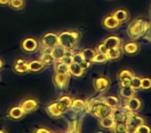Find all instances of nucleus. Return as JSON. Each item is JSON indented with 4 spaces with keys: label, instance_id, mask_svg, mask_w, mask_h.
I'll return each instance as SVG.
<instances>
[{
    "label": "nucleus",
    "instance_id": "41",
    "mask_svg": "<svg viewBox=\"0 0 151 133\" xmlns=\"http://www.w3.org/2000/svg\"><path fill=\"white\" fill-rule=\"evenodd\" d=\"M95 50H96V52H101V53H106L107 54V52H108V47L106 46L105 44H104L103 42L101 43V44H99L97 45V47L95 48Z\"/></svg>",
    "mask_w": 151,
    "mask_h": 133
},
{
    "label": "nucleus",
    "instance_id": "26",
    "mask_svg": "<svg viewBox=\"0 0 151 133\" xmlns=\"http://www.w3.org/2000/svg\"><path fill=\"white\" fill-rule=\"evenodd\" d=\"M66 52L67 51L65 50L64 48H63L61 45H57V46H55L54 48L51 50V53H52V55H53V57H54V59H55V61H58V60H60L61 58H62L63 56H64L65 54H66Z\"/></svg>",
    "mask_w": 151,
    "mask_h": 133
},
{
    "label": "nucleus",
    "instance_id": "28",
    "mask_svg": "<svg viewBox=\"0 0 151 133\" xmlns=\"http://www.w3.org/2000/svg\"><path fill=\"white\" fill-rule=\"evenodd\" d=\"M114 121H113V118L111 116H105L103 118H99V127H101L103 129H106V130H111L112 127L114 126Z\"/></svg>",
    "mask_w": 151,
    "mask_h": 133
},
{
    "label": "nucleus",
    "instance_id": "19",
    "mask_svg": "<svg viewBox=\"0 0 151 133\" xmlns=\"http://www.w3.org/2000/svg\"><path fill=\"white\" fill-rule=\"evenodd\" d=\"M28 68H29V73H38L44 71L47 68V65L40 59H33L28 61Z\"/></svg>",
    "mask_w": 151,
    "mask_h": 133
},
{
    "label": "nucleus",
    "instance_id": "24",
    "mask_svg": "<svg viewBox=\"0 0 151 133\" xmlns=\"http://www.w3.org/2000/svg\"><path fill=\"white\" fill-rule=\"evenodd\" d=\"M112 15H113L114 17H115V19L118 20L121 24L126 22L129 19V13H128V11H126V9H116V11H114L113 13H112Z\"/></svg>",
    "mask_w": 151,
    "mask_h": 133
},
{
    "label": "nucleus",
    "instance_id": "17",
    "mask_svg": "<svg viewBox=\"0 0 151 133\" xmlns=\"http://www.w3.org/2000/svg\"><path fill=\"white\" fill-rule=\"evenodd\" d=\"M134 73L128 69L121 70L118 74V80H119V85H130L132 78L134 76Z\"/></svg>",
    "mask_w": 151,
    "mask_h": 133
},
{
    "label": "nucleus",
    "instance_id": "8",
    "mask_svg": "<svg viewBox=\"0 0 151 133\" xmlns=\"http://www.w3.org/2000/svg\"><path fill=\"white\" fill-rule=\"evenodd\" d=\"M110 86H111V80L106 76L97 77L93 80V87H94L95 92L101 94H105L109 91Z\"/></svg>",
    "mask_w": 151,
    "mask_h": 133
},
{
    "label": "nucleus",
    "instance_id": "31",
    "mask_svg": "<svg viewBox=\"0 0 151 133\" xmlns=\"http://www.w3.org/2000/svg\"><path fill=\"white\" fill-rule=\"evenodd\" d=\"M54 73H68V65L62 61H55Z\"/></svg>",
    "mask_w": 151,
    "mask_h": 133
},
{
    "label": "nucleus",
    "instance_id": "45",
    "mask_svg": "<svg viewBox=\"0 0 151 133\" xmlns=\"http://www.w3.org/2000/svg\"><path fill=\"white\" fill-rule=\"evenodd\" d=\"M3 67H4V61L0 58V70H1V69H3Z\"/></svg>",
    "mask_w": 151,
    "mask_h": 133
},
{
    "label": "nucleus",
    "instance_id": "2",
    "mask_svg": "<svg viewBox=\"0 0 151 133\" xmlns=\"http://www.w3.org/2000/svg\"><path fill=\"white\" fill-rule=\"evenodd\" d=\"M59 45L66 51H73L81 40V32L76 30H65L58 34Z\"/></svg>",
    "mask_w": 151,
    "mask_h": 133
},
{
    "label": "nucleus",
    "instance_id": "11",
    "mask_svg": "<svg viewBox=\"0 0 151 133\" xmlns=\"http://www.w3.org/2000/svg\"><path fill=\"white\" fill-rule=\"evenodd\" d=\"M142 107H143L142 100H141L140 98L136 97V96H134V97L125 100V105H124V108H125L126 110H128V111L137 112V111H139V110H141V108Z\"/></svg>",
    "mask_w": 151,
    "mask_h": 133
},
{
    "label": "nucleus",
    "instance_id": "6",
    "mask_svg": "<svg viewBox=\"0 0 151 133\" xmlns=\"http://www.w3.org/2000/svg\"><path fill=\"white\" fill-rule=\"evenodd\" d=\"M125 123L127 125V132H134V129L137 127L140 126L141 124H144L145 118L139 114H136V112L128 111Z\"/></svg>",
    "mask_w": 151,
    "mask_h": 133
},
{
    "label": "nucleus",
    "instance_id": "15",
    "mask_svg": "<svg viewBox=\"0 0 151 133\" xmlns=\"http://www.w3.org/2000/svg\"><path fill=\"white\" fill-rule=\"evenodd\" d=\"M127 113L128 110H126L125 108L117 107L113 109L111 116L113 118V121L115 124H117V123H124L126 121V118H127Z\"/></svg>",
    "mask_w": 151,
    "mask_h": 133
},
{
    "label": "nucleus",
    "instance_id": "20",
    "mask_svg": "<svg viewBox=\"0 0 151 133\" xmlns=\"http://www.w3.org/2000/svg\"><path fill=\"white\" fill-rule=\"evenodd\" d=\"M68 74L70 76L79 78V77H82L85 74V70H83V68L80 65V63H73L68 65Z\"/></svg>",
    "mask_w": 151,
    "mask_h": 133
},
{
    "label": "nucleus",
    "instance_id": "40",
    "mask_svg": "<svg viewBox=\"0 0 151 133\" xmlns=\"http://www.w3.org/2000/svg\"><path fill=\"white\" fill-rule=\"evenodd\" d=\"M142 38L144 39L145 41H147V42L151 43V22H150V25H149V27L146 29V31L144 32V34L142 36Z\"/></svg>",
    "mask_w": 151,
    "mask_h": 133
},
{
    "label": "nucleus",
    "instance_id": "29",
    "mask_svg": "<svg viewBox=\"0 0 151 133\" xmlns=\"http://www.w3.org/2000/svg\"><path fill=\"white\" fill-rule=\"evenodd\" d=\"M103 101L113 109L120 107V99L118 97H116V96H107V97L103 98Z\"/></svg>",
    "mask_w": 151,
    "mask_h": 133
},
{
    "label": "nucleus",
    "instance_id": "32",
    "mask_svg": "<svg viewBox=\"0 0 151 133\" xmlns=\"http://www.w3.org/2000/svg\"><path fill=\"white\" fill-rule=\"evenodd\" d=\"M112 132L115 133H125L127 132V125L126 123H117V124H114V126L111 129Z\"/></svg>",
    "mask_w": 151,
    "mask_h": 133
},
{
    "label": "nucleus",
    "instance_id": "34",
    "mask_svg": "<svg viewBox=\"0 0 151 133\" xmlns=\"http://www.w3.org/2000/svg\"><path fill=\"white\" fill-rule=\"evenodd\" d=\"M9 7L13 9H22L25 7V0H11Z\"/></svg>",
    "mask_w": 151,
    "mask_h": 133
},
{
    "label": "nucleus",
    "instance_id": "23",
    "mask_svg": "<svg viewBox=\"0 0 151 133\" xmlns=\"http://www.w3.org/2000/svg\"><path fill=\"white\" fill-rule=\"evenodd\" d=\"M46 112L53 118H58L62 116V113L57 108V102H52L46 106Z\"/></svg>",
    "mask_w": 151,
    "mask_h": 133
},
{
    "label": "nucleus",
    "instance_id": "21",
    "mask_svg": "<svg viewBox=\"0 0 151 133\" xmlns=\"http://www.w3.org/2000/svg\"><path fill=\"white\" fill-rule=\"evenodd\" d=\"M87 101L82 99H73V103H71L70 109L76 113H80V112L86 110Z\"/></svg>",
    "mask_w": 151,
    "mask_h": 133
},
{
    "label": "nucleus",
    "instance_id": "42",
    "mask_svg": "<svg viewBox=\"0 0 151 133\" xmlns=\"http://www.w3.org/2000/svg\"><path fill=\"white\" fill-rule=\"evenodd\" d=\"M93 65V63H92V61L85 60V59L82 61V63H80V65H81V67H82V68H83V70H85V71H86V70H88V69H90V68H91V65Z\"/></svg>",
    "mask_w": 151,
    "mask_h": 133
},
{
    "label": "nucleus",
    "instance_id": "30",
    "mask_svg": "<svg viewBox=\"0 0 151 133\" xmlns=\"http://www.w3.org/2000/svg\"><path fill=\"white\" fill-rule=\"evenodd\" d=\"M81 53H82L85 60L92 61L93 58H94V55L96 54V50H95V49H92V48H85L81 51Z\"/></svg>",
    "mask_w": 151,
    "mask_h": 133
},
{
    "label": "nucleus",
    "instance_id": "27",
    "mask_svg": "<svg viewBox=\"0 0 151 133\" xmlns=\"http://www.w3.org/2000/svg\"><path fill=\"white\" fill-rule=\"evenodd\" d=\"M107 55L109 57V60H118L123 55V51H122L121 47H119V48H112L108 50Z\"/></svg>",
    "mask_w": 151,
    "mask_h": 133
},
{
    "label": "nucleus",
    "instance_id": "25",
    "mask_svg": "<svg viewBox=\"0 0 151 133\" xmlns=\"http://www.w3.org/2000/svg\"><path fill=\"white\" fill-rule=\"evenodd\" d=\"M38 59H40L47 67L51 65H54V63H55L54 57H53L51 51H49V50H42V53H40V58Z\"/></svg>",
    "mask_w": 151,
    "mask_h": 133
},
{
    "label": "nucleus",
    "instance_id": "9",
    "mask_svg": "<svg viewBox=\"0 0 151 133\" xmlns=\"http://www.w3.org/2000/svg\"><path fill=\"white\" fill-rule=\"evenodd\" d=\"M22 107V109L24 110L26 114L31 113V112H34L38 109L40 107V102H38L37 99L35 98H26V99L22 100L21 103L19 104Z\"/></svg>",
    "mask_w": 151,
    "mask_h": 133
},
{
    "label": "nucleus",
    "instance_id": "16",
    "mask_svg": "<svg viewBox=\"0 0 151 133\" xmlns=\"http://www.w3.org/2000/svg\"><path fill=\"white\" fill-rule=\"evenodd\" d=\"M25 116H26V113L24 112V110L22 109V107L20 105L12 106V107L7 110V116L13 121L22 120Z\"/></svg>",
    "mask_w": 151,
    "mask_h": 133
},
{
    "label": "nucleus",
    "instance_id": "18",
    "mask_svg": "<svg viewBox=\"0 0 151 133\" xmlns=\"http://www.w3.org/2000/svg\"><path fill=\"white\" fill-rule=\"evenodd\" d=\"M103 43L108 47V49H112V48H119L121 47L122 43V39H120L117 36H109L103 41Z\"/></svg>",
    "mask_w": 151,
    "mask_h": 133
},
{
    "label": "nucleus",
    "instance_id": "1",
    "mask_svg": "<svg viewBox=\"0 0 151 133\" xmlns=\"http://www.w3.org/2000/svg\"><path fill=\"white\" fill-rule=\"evenodd\" d=\"M85 111L99 120V118H103L105 116H111L113 108L110 107L108 104H106L103 101V99H92L90 101H87Z\"/></svg>",
    "mask_w": 151,
    "mask_h": 133
},
{
    "label": "nucleus",
    "instance_id": "22",
    "mask_svg": "<svg viewBox=\"0 0 151 133\" xmlns=\"http://www.w3.org/2000/svg\"><path fill=\"white\" fill-rule=\"evenodd\" d=\"M119 95L122 99H129L136 96V91L130 85H119Z\"/></svg>",
    "mask_w": 151,
    "mask_h": 133
},
{
    "label": "nucleus",
    "instance_id": "35",
    "mask_svg": "<svg viewBox=\"0 0 151 133\" xmlns=\"http://www.w3.org/2000/svg\"><path fill=\"white\" fill-rule=\"evenodd\" d=\"M141 89H143V91L151 89V78H149V77H142L141 78Z\"/></svg>",
    "mask_w": 151,
    "mask_h": 133
},
{
    "label": "nucleus",
    "instance_id": "4",
    "mask_svg": "<svg viewBox=\"0 0 151 133\" xmlns=\"http://www.w3.org/2000/svg\"><path fill=\"white\" fill-rule=\"evenodd\" d=\"M58 44H59L58 33H55V32H47V33H45L40 38V47L42 48V50L51 51Z\"/></svg>",
    "mask_w": 151,
    "mask_h": 133
},
{
    "label": "nucleus",
    "instance_id": "47",
    "mask_svg": "<svg viewBox=\"0 0 151 133\" xmlns=\"http://www.w3.org/2000/svg\"><path fill=\"white\" fill-rule=\"evenodd\" d=\"M0 132H3V133H4V132H6V131H5V130H1V129H0Z\"/></svg>",
    "mask_w": 151,
    "mask_h": 133
},
{
    "label": "nucleus",
    "instance_id": "37",
    "mask_svg": "<svg viewBox=\"0 0 151 133\" xmlns=\"http://www.w3.org/2000/svg\"><path fill=\"white\" fill-rule=\"evenodd\" d=\"M134 132L136 133H150L151 132V127H149L148 125L141 124L140 126H138L134 129Z\"/></svg>",
    "mask_w": 151,
    "mask_h": 133
},
{
    "label": "nucleus",
    "instance_id": "48",
    "mask_svg": "<svg viewBox=\"0 0 151 133\" xmlns=\"http://www.w3.org/2000/svg\"><path fill=\"white\" fill-rule=\"evenodd\" d=\"M0 80H1V77H0Z\"/></svg>",
    "mask_w": 151,
    "mask_h": 133
},
{
    "label": "nucleus",
    "instance_id": "5",
    "mask_svg": "<svg viewBox=\"0 0 151 133\" xmlns=\"http://www.w3.org/2000/svg\"><path fill=\"white\" fill-rule=\"evenodd\" d=\"M69 77L70 75L68 73H54L53 75V84L59 91L67 89L69 83Z\"/></svg>",
    "mask_w": 151,
    "mask_h": 133
},
{
    "label": "nucleus",
    "instance_id": "46",
    "mask_svg": "<svg viewBox=\"0 0 151 133\" xmlns=\"http://www.w3.org/2000/svg\"><path fill=\"white\" fill-rule=\"evenodd\" d=\"M149 17L151 19V5H150V9H149Z\"/></svg>",
    "mask_w": 151,
    "mask_h": 133
},
{
    "label": "nucleus",
    "instance_id": "10",
    "mask_svg": "<svg viewBox=\"0 0 151 133\" xmlns=\"http://www.w3.org/2000/svg\"><path fill=\"white\" fill-rule=\"evenodd\" d=\"M101 25L105 29L110 30V31H113V30H117L119 29V27L121 26V23H120L118 20L115 19L113 15H108L101 20Z\"/></svg>",
    "mask_w": 151,
    "mask_h": 133
},
{
    "label": "nucleus",
    "instance_id": "39",
    "mask_svg": "<svg viewBox=\"0 0 151 133\" xmlns=\"http://www.w3.org/2000/svg\"><path fill=\"white\" fill-rule=\"evenodd\" d=\"M84 60V57H83L82 53L81 52H75L73 53V61L76 63H81Z\"/></svg>",
    "mask_w": 151,
    "mask_h": 133
},
{
    "label": "nucleus",
    "instance_id": "3",
    "mask_svg": "<svg viewBox=\"0 0 151 133\" xmlns=\"http://www.w3.org/2000/svg\"><path fill=\"white\" fill-rule=\"evenodd\" d=\"M150 25V22L145 21L143 19H134L127 25L126 28V34L129 39L136 41L142 38L144 32Z\"/></svg>",
    "mask_w": 151,
    "mask_h": 133
},
{
    "label": "nucleus",
    "instance_id": "14",
    "mask_svg": "<svg viewBox=\"0 0 151 133\" xmlns=\"http://www.w3.org/2000/svg\"><path fill=\"white\" fill-rule=\"evenodd\" d=\"M121 49L123 51V53L127 55H134L137 53H139L141 49V45L139 44L138 42L132 40V42H127L124 43V44L121 45Z\"/></svg>",
    "mask_w": 151,
    "mask_h": 133
},
{
    "label": "nucleus",
    "instance_id": "33",
    "mask_svg": "<svg viewBox=\"0 0 151 133\" xmlns=\"http://www.w3.org/2000/svg\"><path fill=\"white\" fill-rule=\"evenodd\" d=\"M109 61V57L106 53H101L96 52V54L94 55V58H93L92 63H105Z\"/></svg>",
    "mask_w": 151,
    "mask_h": 133
},
{
    "label": "nucleus",
    "instance_id": "36",
    "mask_svg": "<svg viewBox=\"0 0 151 133\" xmlns=\"http://www.w3.org/2000/svg\"><path fill=\"white\" fill-rule=\"evenodd\" d=\"M130 86L134 89V91H140L141 89V77L134 75L132 78V82H130Z\"/></svg>",
    "mask_w": 151,
    "mask_h": 133
},
{
    "label": "nucleus",
    "instance_id": "38",
    "mask_svg": "<svg viewBox=\"0 0 151 133\" xmlns=\"http://www.w3.org/2000/svg\"><path fill=\"white\" fill-rule=\"evenodd\" d=\"M58 61H62V63H64L65 65H69L70 63H73V54L70 53V51H67L66 54H65L64 56H63L62 58Z\"/></svg>",
    "mask_w": 151,
    "mask_h": 133
},
{
    "label": "nucleus",
    "instance_id": "7",
    "mask_svg": "<svg viewBox=\"0 0 151 133\" xmlns=\"http://www.w3.org/2000/svg\"><path fill=\"white\" fill-rule=\"evenodd\" d=\"M22 51L26 53H34L40 49V41L34 38H26L20 44Z\"/></svg>",
    "mask_w": 151,
    "mask_h": 133
},
{
    "label": "nucleus",
    "instance_id": "13",
    "mask_svg": "<svg viewBox=\"0 0 151 133\" xmlns=\"http://www.w3.org/2000/svg\"><path fill=\"white\" fill-rule=\"evenodd\" d=\"M13 71L17 74L23 75L26 73H29V68H28V61L23 58H18L14 61Z\"/></svg>",
    "mask_w": 151,
    "mask_h": 133
},
{
    "label": "nucleus",
    "instance_id": "44",
    "mask_svg": "<svg viewBox=\"0 0 151 133\" xmlns=\"http://www.w3.org/2000/svg\"><path fill=\"white\" fill-rule=\"evenodd\" d=\"M11 0H0V7H6L9 4Z\"/></svg>",
    "mask_w": 151,
    "mask_h": 133
},
{
    "label": "nucleus",
    "instance_id": "43",
    "mask_svg": "<svg viewBox=\"0 0 151 133\" xmlns=\"http://www.w3.org/2000/svg\"><path fill=\"white\" fill-rule=\"evenodd\" d=\"M33 132L35 133H52V130L47 128H38V129H34Z\"/></svg>",
    "mask_w": 151,
    "mask_h": 133
},
{
    "label": "nucleus",
    "instance_id": "12",
    "mask_svg": "<svg viewBox=\"0 0 151 133\" xmlns=\"http://www.w3.org/2000/svg\"><path fill=\"white\" fill-rule=\"evenodd\" d=\"M57 108L59 111L63 114H65L71 107V103H73V98L70 96H62L57 100Z\"/></svg>",
    "mask_w": 151,
    "mask_h": 133
}]
</instances>
